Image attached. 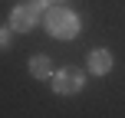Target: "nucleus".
Segmentation results:
<instances>
[{"label": "nucleus", "instance_id": "nucleus-1", "mask_svg": "<svg viewBox=\"0 0 125 118\" xmlns=\"http://www.w3.org/2000/svg\"><path fill=\"white\" fill-rule=\"evenodd\" d=\"M46 30L59 39H73L79 33V17L66 7H53V10H46Z\"/></svg>", "mask_w": 125, "mask_h": 118}, {"label": "nucleus", "instance_id": "nucleus-2", "mask_svg": "<svg viewBox=\"0 0 125 118\" xmlns=\"http://www.w3.org/2000/svg\"><path fill=\"white\" fill-rule=\"evenodd\" d=\"M82 85H86V75H82L76 66L53 72V92L56 95H76V92H82Z\"/></svg>", "mask_w": 125, "mask_h": 118}, {"label": "nucleus", "instance_id": "nucleus-3", "mask_svg": "<svg viewBox=\"0 0 125 118\" xmlns=\"http://www.w3.org/2000/svg\"><path fill=\"white\" fill-rule=\"evenodd\" d=\"M36 20H40V7H36V3H20V7H13V10H10V26H13V30H20V33L33 30Z\"/></svg>", "mask_w": 125, "mask_h": 118}, {"label": "nucleus", "instance_id": "nucleus-4", "mask_svg": "<svg viewBox=\"0 0 125 118\" xmlns=\"http://www.w3.org/2000/svg\"><path fill=\"white\" fill-rule=\"evenodd\" d=\"M109 69H112V53H109V49H95V53H89V72L105 75Z\"/></svg>", "mask_w": 125, "mask_h": 118}, {"label": "nucleus", "instance_id": "nucleus-5", "mask_svg": "<svg viewBox=\"0 0 125 118\" xmlns=\"http://www.w3.org/2000/svg\"><path fill=\"white\" fill-rule=\"evenodd\" d=\"M30 72L36 75V79H53V62L46 56H33L30 59Z\"/></svg>", "mask_w": 125, "mask_h": 118}, {"label": "nucleus", "instance_id": "nucleus-6", "mask_svg": "<svg viewBox=\"0 0 125 118\" xmlns=\"http://www.w3.org/2000/svg\"><path fill=\"white\" fill-rule=\"evenodd\" d=\"M10 30H13V26H3V33H0V43H3V46L10 43Z\"/></svg>", "mask_w": 125, "mask_h": 118}]
</instances>
